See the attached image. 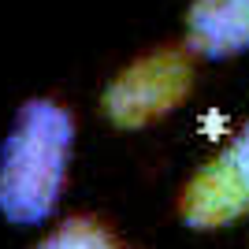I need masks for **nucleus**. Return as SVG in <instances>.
Instances as JSON below:
<instances>
[{
	"label": "nucleus",
	"instance_id": "f257e3e1",
	"mask_svg": "<svg viewBox=\"0 0 249 249\" xmlns=\"http://www.w3.org/2000/svg\"><path fill=\"white\" fill-rule=\"evenodd\" d=\"M74 119L60 101L34 97L0 145V212L11 223H41L67 182Z\"/></svg>",
	"mask_w": 249,
	"mask_h": 249
},
{
	"label": "nucleus",
	"instance_id": "f03ea898",
	"mask_svg": "<svg viewBox=\"0 0 249 249\" xmlns=\"http://www.w3.org/2000/svg\"><path fill=\"white\" fill-rule=\"evenodd\" d=\"M194 82V63L182 49H156L126 63L104 89V112L123 126H142L171 112Z\"/></svg>",
	"mask_w": 249,
	"mask_h": 249
},
{
	"label": "nucleus",
	"instance_id": "7ed1b4c3",
	"mask_svg": "<svg viewBox=\"0 0 249 249\" xmlns=\"http://www.w3.org/2000/svg\"><path fill=\"white\" fill-rule=\"evenodd\" d=\"M178 208L190 227H223L249 208V186L227 164V156H216L186 182Z\"/></svg>",
	"mask_w": 249,
	"mask_h": 249
},
{
	"label": "nucleus",
	"instance_id": "20e7f679",
	"mask_svg": "<svg viewBox=\"0 0 249 249\" xmlns=\"http://www.w3.org/2000/svg\"><path fill=\"white\" fill-rule=\"evenodd\" d=\"M186 45L208 60L249 52V0H194L186 15Z\"/></svg>",
	"mask_w": 249,
	"mask_h": 249
},
{
	"label": "nucleus",
	"instance_id": "39448f33",
	"mask_svg": "<svg viewBox=\"0 0 249 249\" xmlns=\"http://www.w3.org/2000/svg\"><path fill=\"white\" fill-rule=\"evenodd\" d=\"M112 246L115 242L108 238V231L97 219L71 216V219H63L52 234H45L34 249H112Z\"/></svg>",
	"mask_w": 249,
	"mask_h": 249
},
{
	"label": "nucleus",
	"instance_id": "423d86ee",
	"mask_svg": "<svg viewBox=\"0 0 249 249\" xmlns=\"http://www.w3.org/2000/svg\"><path fill=\"white\" fill-rule=\"evenodd\" d=\"M223 156H227V164L234 167V171H238V178L249 186V123L238 130V138L231 142V149H227Z\"/></svg>",
	"mask_w": 249,
	"mask_h": 249
},
{
	"label": "nucleus",
	"instance_id": "0eeeda50",
	"mask_svg": "<svg viewBox=\"0 0 249 249\" xmlns=\"http://www.w3.org/2000/svg\"><path fill=\"white\" fill-rule=\"evenodd\" d=\"M112 249H123V246H112Z\"/></svg>",
	"mask_w": 249,
	"mask_h": 249
}]
</instances>
